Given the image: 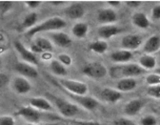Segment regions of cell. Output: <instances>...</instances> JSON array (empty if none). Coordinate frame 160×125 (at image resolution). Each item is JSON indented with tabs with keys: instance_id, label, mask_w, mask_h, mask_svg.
<instances>
[{
	"instance_id": "obj_1",
	"label": "cell",
	"mask_w": 160,
	"mask_h": 125,
	"mask_svg": "<svg viewBox=\"0 0 160 125\" xmlns=\"http://www.w3.org/2000/svg\"><path fill=\"white\" fill-rule=\"evenodd\" d=\"M145 73V70L142 69L139 64L136 63H124L113 66L110 70L111 77L115 79L118 78H133V77L140 76Z\"/></svg>"
},
{
	"instance_id": "obj_2",
	"label": "cell",
	"mask_w": 160,
	"mask_h": 125,
	"mask_svg": "<svg viewBox=\"0 0 160 125\" xmlns=\"http://www.w3.org/2000/svg\"><path fill=\"white\" fill-rule=\"evenodd\" d=\"M67 26V22L64 19L59 17H53V18L47 19L40 24H37L36 26L28 30L27 32L28 37H33L34 35L42 32H51V31H58Z\"/></svg>"
},
{
	"instance_id": "obj_3",
	"label": "cell",
	"mask_w": 160,
	"mask_h": 125,
	"mask_svg": "<svg viewBox=\"0 0 160 125\" xmlns=\"http://www.w3.org/2000/svg\"><path fill=\"white\" fill-rule=\"evenodd\" d=\"M55 85H58V87L62 89H65L68 92L75 94L79 96H85L88 92V85L83 82L72 80V79H59L58 81H54Z\"/></svg>"
},
{
	"instance_id": "obj_4",
	"label": "cell",
	"mask_w": 160,
	"mask_h": 125,
	"mask_svg": "<svg viewBox=\"0 0 160 125\" xmlns=\"http://www.w3.org/2000/svg\"><path fill=\"white\" fill-rule=\"evenodd\" d=\"M48 96L50 97L51 100L53 101V103L55 104L56 108L59 110V113H61L63 117L72 118L79 113V108L76 104L71 103V102L64 100V99L59 98L54 95H51V94H48Z\"/></svg>"
},
{
	"instance_id": "obj_5",
	"label": "cell",
	"mask_w": 160,
	"mask_h": 125,
	"mask_svg": "<svg viewBox=\"0 0 160 125\" xmlns=\"http://www.w3.org/2000/svg\"><path fill=\"white\" fill-rule=\"evenodd\" d=\"M82 73L90 78L102 79L108 75V70L102 63L91 62V63H87L82 67Z\"/></svg>"
},
{
	"instance_id": "obj_6",
	"label": "cell",
	"mask_w": 160,
	"mask_h": 125,
	"mask_svg": "<svg viewBox=\"0 0 160 125\" xmlns=\"http://www.w3.org/2000/svg\"><path fill=\"white\" fill-rule=\"evenodd\" d=\"M64 90V93L67 95L70 96L71 98L73 99L74 101L77 102L79 105H81L83 108L88 109V110H95L99 107V102L98 100H96L95 98L93 97H88V96H79V95H75V94H72L70 92L65 89H62Z\"/></svg>"
},
{
	"instance_id": "obj_7",
	"label": "cell",
	"mask_w": 160,
	"mask_h": 125,
	"mask_svg": "<svg viewBox=\"0 0 160 125\" xmlns=\"http://www.w3.org/2000/svg\"><path fill=\"white\" fill-rule=\"evenodd\" d=\"M16 116L21 117L28 121L30 123H38L42 118V113L40 110L34 108L33 106H22L15 113Z\"/></svg>"
},
{
	"instance_id": "obj_8",
	"label": "cell",
	"mask_w": 160,
	"mask_h": 125,
	"mask_svg": "<svg viewBox=\"0 0 160 125\" xmlns=\"http://www.w3.org/2000/svg\"><path fill=\"white\" fill-rule=\"evenodd\" d=\"M14 45H15V49L17 50V52L19 53L20 57L24 60V62H28V63H30L32 65L38 64V58L36 57L35 54H34L32 50H28L21 42L17 40L14 42Z\"/></svg>"
},
{
	"instance_id": "obj_9",
	"label": "cell",
	"mask_w": 160,
	"mask_h": 125,
	"mask_svg": "<svg viewBox=\"0 0 160 125\" xmlns=\"http://www.w3.org/2000/svg\"><path fill=\"white\" fill-rule=\"evenodd\" d=\"M15 70L22 75L25 78H37L38 77V70L36 67H34L32 64L28 63V62H18L15 65Z\"/></svg>"
},
{
	"instance_id": "obj_10",
	"label": "cell",
	"mask_w": 160,
	"mask_h": 125,
	"mask_svg": "<svg viewBox=\"0 0 160 125\" xmlns=\"http://www.w3.org/2000/svg\"><path fill=\"white\" fill-rule=\"evenodd\" d=\"M31 50L32 52L35 53H44V52H50L53 50V44L51 41H48V39L42 38V37H38L36 38L32 44H31Z\"/></svg>"
},
{
	"instance_id": "obj_11",
	"label": "cell",
	"mask_w": 160,
	"mask_h": 125,
	"mask_svg": "<svg viewBox=\"0 0 160 125\" xmlns=\"http://www.w3.org/2000/svg\"><path fill=\"white\" fill-rule=\"evenodd\" d=\"M13 89L17 94L25 95L32 89V85L25 77H16L13 80Z\"/></svg>"
},
{
	"instance_id": "obj_12",
	"label": "cell",
	"mask_w": 160,
	"mask_h": 125,
	"mask_svg": "<svg viewBox=\"0 0 160 125\" xmlns=\"http://www.w3.org/2000/svg\"><path fill=\"white\" fill-rule=\"evenodd\" d=\"M142 44V38L139 35H127L122 38L121 45L125 50H136Z\"/></svg>"
},
{
	"instance_id": "obj_13",
	"label": "cell",
	"mask_w": 160,
	"mask_h": 125,
	"mask_svg": "<svg viewBox=\"0 0 160 125\" xmlns=\"http://www.w3.org/2000/svg\"><path fill=\"white\" fill-rule=\"evenodd\" d=\"M85 13L84 7L80 2H73L65 8V14L71 19H80L82 18Z\"/></svg>"
},
{
	"instance_id": "obj_14",
	"label": "cell",
	"mask_w": 160,
	"mask_h": 125,
	"mask_svg": "<svg viewBox=\"0 0 160 125\" xmlns=\"http://www.w3.org/2000/svg\"><path fill=\"white\" fill-rule=\"evenodd\" d=\"M121 93L116 89H110V87H105L100 92V98L105 102H108V103H116L117 101L121 99Z\"/></svg>"
},
{
	"instance_id": "obj_15",
	"label": "cell",
	"mask_w": 160,
	"mask_h": 125,
	"mask_svg": "<svg viewBox=\"0 0 160 125\" xmlns=\"http://www.w3.org/2000/svg\"><path fill=\"white\" fill-rule=\"evenodd\" d=\"M97 19L100 23H113L117 21V14L113 8L99 10L97 14Z\"/></svg>"
},
{
	"instance_id": "obj_16",
	"label": "cell",
	"mask_w": 160,
	"mask_h": 125,
	"mask_svg": "<svg viewBox=\"0 0 160 125\" xmlns=\"http://www.w3.org/2000/svg\"><path fill=\"white\" fill-rule=\"evenodd\" d=\"M121 32V30L116 26V25H112V24H108V25H102L98 28L97 33H98V36L101 39H110L112 37L118 35V34Z\"/></svg>"
},
{
	"instance_id": "obj_17",
	"label": "cell",
	"mask_w": 160,
	"mask_h": 125,
	"mask_svg": "<svg viewBox=\"0 0 160 125\" xmlns=\"http://www.w3.org/2000/svg\"><path fill=\"white\" fill-rule=\"evenodd\" d=\"M160 50V36L154 35L145 41L143 45V52L148 55H152L153 53L158 52Z\"/></svg>"
},
{
	"instance_id": "obj_18",
	"label": "cell",
	"mask_w": 160,
	"mask_h": 125,
	"mask_svg": "<svg viewBox=\"0 0 160 125\" xmlns=\"http://www.w3.org/2000/svg\"><path fill=\"white\" fill-rule=\"evenodd\" d=\"M143 107V102L139 99H134L125 104L123 112L128 116H136Z\"/></svg>"
},
{
	"instance_id": "obj_19",
	"label": "cell",
	"mask_w": 160,
	"mask_h": 125,
	"mask_svg": "<svg viewBox=\"0 0 160 125\" xmlns=\"http://www.w3.org/2000/svg\"><path fill=\"white\" fill-rule=\"evenodd\" d=\"M30 105L40 112H51L52 110V104L48 102V99L42 97L32 98L30 100Z\"/></svg>"
},
{
	"instance_id": "obj_20",
	"label": "cell",
	"mask_w": 160,
	"mask_h": 125,
	"mask_svg": "<svg viewBox=\"0 0 160 125\" xmlns=\"http://www.w3.org/2000/svg\"><path fill=\"white\" fill-rule=\"evenodd\" d=\"M133 54L131 50H116V52L112 53L111 55V59H112L113 62H116V63H127L132 59Z\"/></svg>"
},
{
	"instance_id": "obj_21",
	"label": "cell",
	"mask_w": 160,
	"mask_h": 125,
	"mask_svg": "<svg viewBox=\"0 0 160 125\" xmlns=\"http://www.w3.org/2000/svg\"><path fill=\"white\" fill-rule=\"evenodd\" d=\"M53 42L60 47H68L72 44V39L64 33H54L51 35Z\"/></svg>"
},
{
	"instance_id": "obj_22",
	"label": "cell",
	"mask_w": 160,
	"mask_h": 125,
	"mask_svg": "<svg viewBox=\"0 0 160 125\" xmlns=\"http://www.w3.org/2000/svg\"><path fill=\"white\" fill-rule=\"evenodd\" d=\"M132 22L135 26L139 28H148L150 26V20L144 13H135L132 17Z\"/></svg>"
},
{
	"instance_id": "obj_23",
	"label": "cell",
	"mask_w": 160,
	"mask_h": 125,
	"mask_svg": "<svg viewBox=\"0 0 160 125\" xmlns=\"http://www.w3.org/2000/svg\"><path fill=\"white\" fill-rule=\"evenodd\" d=\"M137 86V81L134 78H123L120 79L117 83V89L121 92H130Z\"/></svg>"
},
{
	"instance_id": "obj_24",
	"label": "cell",
	"mask_w": 160,
	"mask_h": 125,
	"mask_svg": "<svg viewBox=\"0 0 160 125\" xmlns=\"http://www.w3.org/2000/svg\"><path fill=\"white\" fill-rule=\"evenodd\" d=\"M139 65L144 70H154L157 66L156 58L152 55H143L139 59Z\"/></svg>"
},
{
	"instance_id": "obj_25",
	"label": "cell",
	"mask_w": 160,
	"mask_h": 125,
	"mask_svg": "<svg viewBox=\"0 0 160 125\" xmlns=\"http://www.w3.org/2000/svg\"><path fill=\"white\" fill-rule=\"evenodd\" d=\"M88 32V25L85 22H78L73 26L72 33L77 38H83Z\"/></svg>"
},
{
	"instance_id": "obj_26",
	"label": "cell",
	"mask_w": 160,
	"mask_h": 125,
	"mask_svg": "<svg viewBox=\"0 0 160 125\" xmlns=\"http://www.w3.org/2000/svg\"><path fill=\"white\" fill-rule=\"evenodd\" d=\"M50 66H51L52 72L57 76L63 77V76L68 75V70H67V69H65V66L61 63V62H59L58 60H53L52 62H51Z\"/></svg>"
},
{
	"instance_id": "obj_27",
	"label": "cell",
	"mask_w": 160,
	"mask_h": 125,
	"mask_svg": "<svg viewBox=\"0 0 160 125\" xmlns=\"http://www.w3.org/2000/svg\"><path fill=\"white\" fill-rule=\"evenodd\" d=\"M37 20H38V15L36 13H30L25 16V18L23 19V22H22V26L24 28H33L34 26H36Z\"/></svg>"
},
{
	"instance_id": "obj_28",
	"label": "cell",
	"mask_w": 160,
	"mask_h": 125,
	"mask_svg": "<svg viewBox=\"0 0 160 125\" xmlns=\"http://www.w3.org/2000/svg\"><path fill=\"white\" fill-rule=\"evenodd\" d=\"M108 43L103 40H97L90 44V50L97 54H104L108 50Z\"/></svg>"
},
{
	"instance_id": "obj_29",
	"label": "cell",
	"mask_w": 160,
	"mask_h": 125,
	"mask_svg": "<svg viewBox=\"0 0 160 125\" xmlns=\"http://www.w3.org/2000/svg\"><path fill=\"white\" fill-rule=\"evenodd\" d=\"M148 95L152 98L160 99V84L158 85H150L147 90Z\"/></svg>"
},
{
	"instance_id": "obj_30",
	"label": "cell",
	"mask_w": 160,
	"mask_h": 125,
	"mask_svg": "<svg viewBox=\"0 0 160 125\" xmlns=\"http://www.w3.org/2000/svg\"><path fill=\"white\" fill-rule=\"evenodd\" d=\"M13 7V1H0V13L1 16H4L8 12H10Z\"/></svg>"
},
{
	"instance_id": "obj_31",
	"label": "cell",
	"mask_w": 160,
	"mask_h": 125,
	"mask_svg": "<svg viewBox=\"0 0 160 125\" xmlns=\"http://www.w3.org/2000/svg\"><path fill=\"white\" fill-rule=\"evenodd\" d=\"M140 125H157V119L152 115H147L140 119Z\"/></svg>"
},
{
	"instance_id": "obj_32",
	"label": "cell",
	"mask_w": 160,
	"mask_h": 125,
	"mask_svg": "<svg viewBox=\"0 0 160 125\" xmlns=\"http://www.w3.org/2000/svg\"><path fill=\"white\" fill-rule=\"evenodd\" d=\"M145 82L148 85H158L160 84V75L158 74H151L145 78Z\"/></svg>"
},
{
	"instance_id": "obj_33",
	"label": "cell",
	"mask_w": 160,
	"mask_h": 125,
	"mask_svg": "<svg viewBox=\"0 0 160 125\" xmlns=\"http://www.w3.org/2000/svg\"><path fill=\"white\" fill-rule=\"evenodd\" d=\"M58 61L61 62L64 66H70L72 64V58L68 54H60V55H58Z\"/></svg>"
},
{
	"instance_id": "obj_34",
	"label": "cell",
	"mask_w": 160,
	"mask_h": 125,
	"mask_svg": "<svg viewBox=\"0 0 160 125\" xmlns=\"http://www.w3.org/2000/svg\"><path fill=\"white\" fill-rule=\"evenodd\" d=\"M70 123L73 125H104L97 121H82V120H71Z\"/></svg>"
},
{
	"instance_id": "obj_35",
	"label": "cell",
	"mask_w": 160,
	"mask_h": 125,
	"mask_svg": "<svg viewBox=\"0 0 160 125\" xmlns=\"http://www.w3.org/2000/svg\"><path fill=\"white\" fill-rule=\"evenodd\" d=\"M114 125H137L135 122H133L132 120L130 119H127V118H120V119H117L113 122Z\"/></svg>"
},
{
	"instance_id": "obj_36",
	"label": "cell",
	"mask_w": 160,
	"mask_h": 125,
	"mask_svg": "<svg viewBox=\"0 0 160 125\" xmlns=\"http://www.w3.org/2000/svg\"><path fill=\"white\" fill-rule=\"evenodd\" d=\"M0 125H15V120L11 116H2L0 118Z\"/></svg>"
},
{
	"instance_id": "obj_37",
	"label": "cell",
	"mask_w": 160,
	"mask_h": 125,
	"mask_svg": "<svg viewBox=\"0 0 160 125\" xmlns=\"http://www.w3.org/2000/svg\"><path fill=\"white\" fill-rule=\"evenodd\" d=\"M8 37L5 36L4 32H1L0 33V44H1V53H3L4 50H7V45H8Z\"/></svg>"
},
{
	"instance_id": "obj_38",
	"label": "cell",
	"mask_w": 160,
	"mask_h": 125,
	"mask_svg": "<svg viewBox=\"0 0 160 125\" xmlns=\"http://www.w3.org/2000/svg\"><path fill=\"white\" fill-rule=\"evenodd\" d=\"M152 17L155 20H159L160 19V4L155 5L152 10Z\"/></svg>"
},
{
	"instance_id": "obj_39",
	"label": "cell",
	"mask_w": 160,
	"mask_h": 125,
	"mask_svg": "<svg viewBox=\"0 0 160 125\" xmlns=\"http://www.w3.org/2000/svg\"><path fill=\"white\" fill-rule=\"evenodd\" d=\"M141 1H138V0H128V1H125V4L128 5V7L131 8H137L139 7V5L141 4Z\"/></svg>"
},
{
	"instance_id": "obj_40",
	"label": "cell",
	"mask_w": 160,
	"mask_h": 125,
	"mask_svg": "<svg viewBox=\"0 0 160 125\" xmlns=\"http://www.w3.org/2000/svg\"><path fill=\"white\" fill-rule=\"evenodd\" d=\"M25 4L30 8H37L41 4V1H38V0H28V1H25Z\"/></svg>"
},
{
	"instance_id": "obj_41",
	"label": "cell",
	"mask_w": 160,
	"mask_h": 125,
	"mask_svg": "<svg viewBox=\"0 0 160 125\" xmlns=\"http://www.w3.org/2000/svg\"><path fill=\"white\" fill-rule=\"evenodd\" d=\"M0 82H1L2 87H3L7 83H8V78L4 75V74H1V75H0Z\"/></svg>"
},
{
	"instance_id": "obj_42",
	"label": "cell",
	"mask_w": 160,
	"mask_h": 125,
	"mask_svg": "<svg viewBox=\"0 0 160 125\" xmlns=\"http://www.w3.org/2000/svg\"><path fill=\"white\" fill-rule=\"evenodd\" d=\"M107 3L110 5V7H118L119 5H120V3L121 2L120 1H108Z\"/></svg>"
},
{
	"instance_id": "obj_43",
	"label": "cell",
	"mask_w": 160,
	"mask_h": 125,
	"mask_svg": "<svg viewBox=\"0 0 160 125\" xmlns=\"http://www.w3.org/2000/svg\"><path fill=\"white\" fill-rule=\"evenodd\" d=\"M52 58V55L50 54V52H44L42 54V59H44V60H48V59Z\"/></svg>"
},
{
	"instance_id": "obj_44",
	"label": "cell",
	"mask_w": 160,
	"mask_h": 125,
	"mask_svg": "<svg viewBox=\"0 0 160 125\" xmlns=\"http://www.w3.org/2000/svg\"><path fill=\"white\" fill-rule=\"evenodd\" d=\"M64 3H65L64 1H51V4H54V5H61Z\"/></svg>"
},
{
	"instance_id": "obj_45",
	"label": "cell",
	"mask_w": 160,
	"mask_h": 125,
	"mask_svg": "<svg viewBox=\"0 0 160 125\" xmlns=\"http://www.w3.org/2000/svg\"><path fill=\"white\" fill-rule=\"evenodd\" d=\"M24 125H39L38 123H28V124H24Z\"/></svg>"
},
{
	"instance_id": "obj_46",
	"label": "cell",
	"mask_w": 160,
	"mask_h": 125,
	"mask_svg": "<svg viewBox=\"0 0 160 125\" xmlns=\"http://www.w3.org/2000/svg\"><path fill=\"white\" fill-rule=\"evenodd\" d=\"M158 73H160V70H158V72H157V74H158Z\"/></svg>"
}]
</instances>
